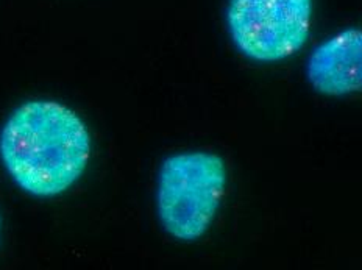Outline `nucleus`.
Returning a JSON list of instances; mask_svg holds the SVG:
<instances>
[{"instance_id": "4", "label": "nucleus", "mask_w": 362, "mask_h": 270, "mask_svg": "<svg viewBox=\"0 0 362 270\" xmlns=\"http://www.w3.org/2000/svg\"><path fill=\"white\" fill-rule=\"evenodd\" d=\"M306 80L325 97L362 94V28L346 27L331 33L306 59Z\"/></svg>"}, {"instance_id": "3", "label": "nucleus", "mask_w": 362, "mask_h": 270, "mask_svg": "<svg viewBox=\"0 0 362 270\" xmlns=\"http://www.w3.org/2000/svg\"><path fill=\"white\" fill-rule=\"evenodd\" d=\"M314 16L315 0H228L225 27L244 58L276 64L306 47Z\"/></svg>"}, {"instance_id": "2", "label": "nucleus", "mask_w": 362, "mask_h": 270, "mask_svg": "<svg viewBox=\"0 0 362 270\" xmlns=\"http://www.w3.org/2000/svg\"><path fill=\"white\" fill-rule=\"evenodd\" d=\"M228 184L221 155L187 150L168 156L156 177V214L163 230L180 242H195L213 225Z\"/></svg>"}, {"instance_id": "1", "label": "nucleus", "mask_w": 362, "mask_h": 270, "mask_svg": "<svg viewBox=\"0 0 362 270\" xmlns=\"http://www.w3.org/2000/svg\"><path fill=\"white\" fill-rule=\"evenodd\" d=\"M90 147L85 121L55 100L22 103L0 130V161L6 174L36 199L69 191L85 174Z\"/></svg>"}, {"instance_id": "5", "label": "nucleus", "mask_w": 362, "mask_h": 270, "mask_svg": "<svg viewBox=\"0 0 362 270\" xmlns=\"http://www.w3.org/2000/svg\"><path fill=\"white\" fill-rule=\"evenodd\" d=\"M0 235H2V216H0Z\"/></svg>"}]
</instances>
